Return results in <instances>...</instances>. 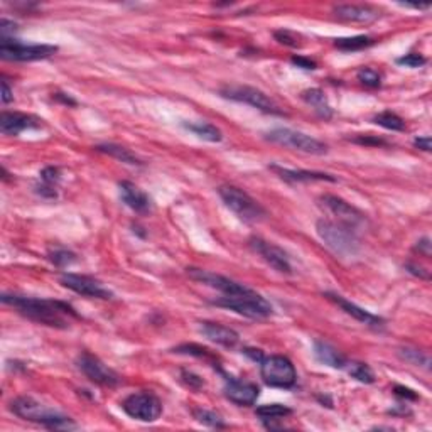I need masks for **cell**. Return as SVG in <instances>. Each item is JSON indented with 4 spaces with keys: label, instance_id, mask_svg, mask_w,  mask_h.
<instances>
[{
    "label": "cell",
    "instance_id": "obj_7",
    "mask_svg": "<svg viewBox=\"0 0 432 432\" xmlns=\"http://www.w3.org/2000/svg\"><path fill=\"white\" fill-rule=\"evenodd\" d=\"M266 139L282 147H289V149L299 150V153L304 154L322 155L328 153V146L325 142L311 137L307 134H302V132L293 130V128H275V130L267 132Z\"/></svg>",
    "mask_w": 432,
    "mask_h": 432
},
{
    "label": "cell",
    "instance_id": "obj_3",
    "mask_svg": "<svg viewBox=\"0 0 432 432\" xmlns=\"http://www.w3.org/2000/svg\"><path fill=\"white\" fill-rule=\"evenodd\" d=\"M319 239L336 255H355L360 248L358 236L353 228L331 220H319L316 223Z\"/></svg>",
    "mask_w": 432,
    "mask_h": 432
},
{
    "label": "cell",
    "instance_id": "obj_13",
    "mask_svg": "<svg viewBox=\"0 0 432 432\" xmlns=\"http://www.w3.org/2000/svg\"><path fill=\"white\" fill-rule=\"evenodd\" d=\"M250 247L252 250L262 257L274 270L280 272V274H293V266H291L289 257H287L286 252H284L279 245L267 242V240L260 239V236H252Z\"/></svg>",
    "mask_w": 432,
    "mask_h": 432
},
{
    "label": "cell",
    "instance_id": "obj_1",
    "mask_svg": "<svg viewBox=\"0 0 432 432\" xmlns=\"http://www.w3.org/2000/svg\"><path fill=\"white\" fill-rule=\"evenodd\" d=\"M2 302L7 306H12L22 316L31 321H36L39 325L51 326V328L66 329L73 318H78L75 309L71 306L51 299H37L26 297V295L3 294Z\"/></svg>",
    "mask_w": 432,
    "mask_h": 432
},
{
    "label": "cell",
    "instance_id": "obj_31",
    "mask_svg": "<svg viewBox=\"0 0 432 432\" xmlns=\"http://www.w3.org/2000/svg\"><path fill=\"white\" fill-rule=\"evenodd\" d=\"M400 358L407 363L414 365V367H420L424 370H429L431 368V358L427 353L420 352V349H414V348H402L399 352Z\"/></svg>",
    "mask_w": 432,
    "mask_h": 432
},
{
    "label": "cell",
    "instance_id": "obj_35",
    "mask_svg": "<svg viewBox=\"0 0 432 432\" xmlns=\"http://www.w3.org/2000/svg\"><path fill=\"white\" fill-rule=\"evenodd\" d=\"M275 39L280 42V44H286V46H291V48H297V46H301V42L297 41L299 36L297 34L291 33V31L287 29H280L277 31V33L274 34Z\"/></svg>",
    "mask_w": 432,
    "mask_h": 432
},
{
    "label": "cell",
    "instance_id": "obj_5",
    "mask_svg": "<svg viewBox=\"0 0 432 432\" xmlns=\"http://www.w3.org/2000/svg\"><path fill=\"white\" fill-rule=\"evenodd\" d=\"M218 194L223 200V203L235 213L240 220L247 221V223H255L266 218V209L262 208V205L259 201H255L254 198L248 193H245L243 189L236 188V186H220L218 188Z\"/></svg>",
    "mask_w": 432,
    "mask_h": 432
},
{
    "label": "cell",
    "instance_id": "obj_32",
    "mask_svg": "<svg viewBox=\"0 0 432 432\" xmlns=\"http://www.w3.org/2000/svg\"><path fill=\"white\" fill-rule=\"evenodd\" d=\"M373 122H375L377 126L394 132H400L406 128V122H404L399 115L394 114V112H381V114L373 116Z\"/></svg>",
    "mask_w": 432,
    "mask_h": 432
},
{
    "label": "cell",
    "instance_id": "obj_15",
    "mask_svg": "<svg viewBox=\"0 0 432 432\" xmlns=\"http://www.w3.org/2000/svg\"><path fill=\"white\" fill-rule=\"evenodd\" d=\"M188 275L193 280H196V282H201V284H205V286L213 287V289L221 291L225 295L240 294L248 289V287L243 286V284L235 282V280L223 277V275H220V274H213V272L203 270V268L191 267L188 268Z\"/></svg>",
    "mask_w": 432,
    "mask_h": 432
},
{
    "label": "cell",
    "instance_id": "obj_10",
    "mask_svg": "<svg viewBox=\"0 0 432 432\" xmlns=\"http://www.w3.org/2000/svg\"><path fill=\"white\" fill-rule=\"evenodd\" d=\"M122 408L128 417L140 422H154L162 414L161 400L150 392H137L128 395L122 402Z\"/></svg>",
    "mask_w": 432,
    "mask_h": 432
},
{
    "label": "cell",
    "instance_id": "obj_36",
    "mask_svg": "<svg viewBox=\"0 0 432 432\" xmlns=\"http://www.w3.org/2000/svg\"><path fill=\"white\" fill-rule=\"evenodd\" d=\"M49 259H51V262L56 263V266L64 267L69 266L71 262H75V254H71V252L68 250H54L53 254L49 255Z\"/></svg>",
    "mask_w": 432,
    "mask_h": 432
},
{
    "label": "cell",
    "instance_id": "obj_23",
    "mask_svg": "<svg viewBox=\"0 0 432 432\" xmlns=\"http://www.w3.org/2000/svg\"><path fill=\"white\" fill-rule=\"evenodd\" d=\"M301 98L304 100V102L309 105V107L313 108V110L316 112L321 119L328 120L333 116V108H331V105L328 102V98H326L322 89H319V88L304 89V92L301 93Z\"/></svg>",
    "mask_w": 432,
    "mask_h": 432
},
{
    "label": "cell",
    "instance_id": "obj_41",
    "mask_svg": "<svg viewBox=\"0 0 432 432\" xmlns=\"http://www.w3.org/2000/svg\"><path fill=\"white\" fill-rule=\"evenodd\" d=\"M15 26L14 22L7 21V19H3L2 21V27H0V36H2V39H7L9 37V34H14L15 33Z\"/></svg>",
    "mask_w": 432,
    "mask_h": 432
},
{
    "label": "cell",
    "instance_id": "obj_22",
    "mask_svg": "<svg viewBox=\"0 0 432 432\" xmlns=\"http://www.w3.org/2000/svg\"><path fill=\"white\" fill-rule=\"evenodd\" d=\"M270 169L274 173L279 174V178H282L284 181L289 182H313V181H329L336 182V178L331 176L326 173H316V171H295V169H286V167L280 166H270Z\"/></svg>",
    "mask_w": 432,
    "mask_h": 432
},
{
    "label": "cell",
    "instance_id": "obj_21",
    "mask_svg": "<svg viewBox=\"0 0 432 432\" xmlns=\"http://www.w3.org/2000/svg\"><path fill=\"white\" fill-rule=\"evenodd\" d=\"M120 196H122L123 203L128 208L134 209L135 213H147L150 209V198L144 193L139 186H135L130 181H122L119 184Z\"/></svg>",
    "mask_w": 432,
    "mask_h": 432
},
{
    "label": "cell",
    "instance_id": "obj_19",
    "mask_svg": "<svg viewBox=\"0 0 432 432\" xmlns=\"http://www.w3.org/2000/svg\"><path fill=\"white\" fill-rule=\"evenodd\" d=\"M325 297H328L329 301L334 302V304L340 306L346 314H349L352 318H355L356 321L363 322V325L372 326V328H381V326H383V319L375 316V314L368 313V311H365L363 307H360V306L353 304V302L346 301L343 295L334 294V293H326Z\"/></svg>",
    "mask_w": 432,
    "mask_h": 432
},
{
    "label": "cell",
    "instance_id": "obj_37",
    "mask_svg": "<svg viewBox=\"0 0 432 432\" xmlns=\"http://www.w3.org/2000/svg\"><path fill=\"white\" fill-rule=\"evenodd\" d=\"M397 63L402 64V66H407V68H420L422 64H426V58L420 56V54H406L404 58H399L397 60Z\"/></svg>",
    "mask_w": 432,
    "mask_h": 432
},
{
    "label": "cell",
    "instance_id": "obj_28",
    "mask_svg": "<svg viewBox=\"0 0 432 432\" xmlns=\"http://www.w3.org/2000/svg\"><path fill=\"white\" fill-rule=\"evenodd\" d=\"M96 149H98L100 153H105V154L112 155V157L119 159V161L126 162V164H130V166L142 164L137 155L132 154L130 150L126 149V147H122V146H115V144H103V146H98Z\"/></svg>",
    "mask_w": 432,
    "mask_h": 432
},
{
    "label": "cell",
    "instance_id": "obj_44",
    "mask_svg": "<svg viewBox=\"0 0 432 432\" xmlns=\"http://www.w3.org/2000/svg\"><path fill=\"white\" fill-rule=\"evenodd\" d=\"M395 394L399 397H404V399H412V400L417 399V395H415L411 388H406V387H395Z\"/></svg>",
    "mask_w": 432,
    "mask_h": 432
},
{
    "label": "cell",
    "instance_id": "obj_6",
    "mask_svg": "<svg viewBox=\"0 0 432 432\" xmlns=\"http://www.w3.org/2000/svg\"><path fill=\"white\" fill-rule=\"evenodd\" d=\"M260 375L268 387L293 388L297 381L293 361L282 355L263 356L260 361Z\"/></svg>",
    "mask_w": 432,
    "mask_h": 432
},
{
    "label": "cell",
    "instance_id": "obj_24",
    "mask_svg": "<svg viewBox=\"0 0 432 432\" xmlns=\"http://www.w3.org/2000/svg\"><path fill=\"white\" fill-rule=\"evenodd\" d=\"M314 355H316V358L321 363L328 365L331 368L343 370L346 367V363H348L345 355H341L336 348L325 343V341H316V343H314Z\"/></svg>",
    "mask_w": 432,
    "mask_h": 432
},
{
    "label": "cell",
    "instance_id": "obj_33",
    "mask_svg": "<svg viewBox=\"0 0 432 432\" xmlns=\"http://www.w3.org/2000/svg\"><path fill=\"white\" fill-rule=\"evenodd\" d=\"M193 415H194V419L198 420V422L205 424V426L225 427L223 419H221L220 415H218L216 412H213V411H206V408H194Z\"/></svg>",
    "mask_w": 432,
    "mask_h": 432
},
{
    "label": "cell",
    "instance_id": "obj_25",
    "mask_svg": "<svg viewBox=\"0 0 432 432\" xmlns=\"http://www.w3.org/2000/svg\"><path fill=\"white\" fill-rule=\"evenodd\" d=\"M41 184L37 186V193L46 198H56V186L61 179V173L58 167H46L41 171Z\"/></svg>",
    "mask_w": 432,
    "mask_h": 432
},
{
    "label": "cell",
    "instance_id": "obj_2",
    "mask_svg": "<svg viewBox=\"0 0 432 432\" xmlns=\"http://www.w3.org/2000/svg\"><path fill=\"white\" fill-rule=\"evenodd\" d=\"M10 411L14 412L17 417L29 420V422L41 424V426L48 427L53 431H69L76 429V424L68 415L61 414V412L51 411V408L44 407L41 402H37L33 397H17L10 402Z\"/></svg>",
    "mask_w": 432,
    "mask_h": 432
},
{
    "label": "cell",
    "instance_id": "obj_9",
    "mask_svg": "<svg viewBox=\"0 0 432 432\" xmlns=\"http://www.w3.org/2000/svg\"><path fill=\"white\" fill-rule=\"evenodd\" d=\"M58 53V46L51 44H22L15 39L0 41V58L6 61H39Z\"/></svg>",
    "mask_w": 432,
    "mask_h": 432
},
{
    "label": "cell",
    "instance_id": "obj_18",
    "mask_svg": "<svg viewBox=\"0 0 432 432\" xmlns=\"http://www.w3.org/2000/svg\"><path fill=\"white\" fill-rule=\"evenodd\" d=\"M41 127V120L34 115L19 112H2L0 115V132L3 135H19L27 128Z\"/></svg>",
    "mask_w": 432,
    "mask_h": 432
},
{
    "label": "cell",
    "instance_id": "obj_29",
    "mask_svg": "<svg viewBox=\"0 0 432 432\" xmlns=\"http://www.w3.org/2000/svg\"><path fill=\"white\" fill-rule=\"evenodd\" d=\"M375 44V39L368 36H355V37H341L334 41V46L341 51H361Z\"/></svg>",
    "mask_w": 432,
    "mask_h": 432
},
{
    "label": "cell",
    "instance_id": "obj_38",
    "mask_svg": "<svg viewBox=\"0 0 432 432\" xmlns=\"http://www.w3.org/2000/svg\"><path fill=\"white\" fill-rule=\"evenodd\" d=\"M182 379H184V381L189 385L191 388H200L201 385H203V380H201L200 377L193 375V373H189V372H182Z\"/></svg>",
    "mask_w": 432,
    "mask_h": 432
},
{
    "label": "cell",
    "instance_id": "obj_20",
    "mask_svg": "<svg viewBox=\"0 0 432 432\" xmlns=\"http://www.w3.org/2000/svg\"><path fill=\"white\" fill-rule=\"evenodd\" d=\"M201 333H203L209 341L225 346V348H235L240 341V336L236 331L227 328V326L223 325H218V322L209 321L201 322Z\"/></svg>",
    "mask_w": 432,
    "mask_h": 432
},
{
    "label": "cell",
    "instance_id": "obj_12",
    "mask_svg": "<svg viewBox=\"0 0 432 432\" xmlns=\"http://www.w3.org/2000/svg\"><path fill=\"white\" fill-rule=\"evenodd\" d=\"M60 282L63 284L66 289L89 299H103V301H107V299L114 297L112 291H108L107 287H103L102 284L98 282V280L88 277V275L63 274L60 277Z\"/></svg>",
    "mask_w": 432,
    "mask_h": 432
},
{
    "label": "cell",
    "instance_id": "obj_17",
    "mask_svg": "<svg viewBox=\"0 0 432 432\" xmlns=\"http://www.w3.org/2000/svg\"><path fill=\"white\" fill-rule=\"evenodd\" d=\"M334 17L343 22H356V24H372L380 19V10L372 6H358V3H345L333 9Z\"/></svg>",
    "mask_w": 432,
    "mask_h": 432
},
{
    "label": "cell",
    "instance_id": "obj_45",
    "mask_svg": "<svg viewBox=\"0 0 432 432\" xmlns=\"http://www.w3.org/2000/svg\"><path fill=\"white\" fill-rule=\"evenodd\" d=\"M355 142H360V144H377V146H379V144H385L383 140L370 139V137H358V139H355Z\"/></svg>",
    "mask_w": 432,
    "mask_h": 432
},
{
    "label": "cell",
    "instance_id": "obj_16",
    "mask_svg": "<svg viewBox=\"0 0 432 432\" xmlns=\"http://www.w3.org/2000/svg\"><path fill=\"white\" fill-rule=\"evenodd\" d=\"M223 392H225V397H227L230 402L236 404V406H242V407L254 406L260 395L259 387H257L255 383L236 380V379H227Z\"/></svg>",
    "mask_w": 432,
    "mask_h": 432
},
{
    "label": "cell",
    "instance_id": "obj_27",
    "mask_svg": "<svg viewBox=\"0 0 432 432\" xmlns=\"http://www.w3.org/2000/svg\"><path fill=\"white\" fill-rule=\"evenodd\" d=\"M184 127L188 128L189 132H193L194 135H198L200 139L208 140V142H221V139H223V134H221L220 128L213 126V123L191 122V123H184Z\"/></svg>",
    "mask_w": 432,
    "mask_h": 432
},
{
    "label": "cell",
    "instance_id": "obj_4",
    "mask_svg": "<svg viewBox=\"0 0 432 432\" xmlns=\"http://www.w3.org/2000/svg\"><path fill=\"white\" fill-rule=\"evenodd\" d=\"M213 304L225 307V309L230 311H235V313L250 319H266L274 313L270 302L252 289H247L245 293L240 294L225 295V297L213 301Z\"/></svg>",
    "mask_w": 432,
    "mask_h": 432
},
{
    "label": "cell",
    "instance_id": "obj_40",
    "mask_svg": "<svg viewBox=\"0 0 432 432\" xmlns=\"http://www.w3.org/2000/svg\"><path fill=\"white\" fill-rule=\"evenodd\" d=\"M293 63L297 66V68H304V69H316V63L311 60H307V58H302V56H294Z\"/></svg>",
    "mask_w": 432,
    "mask_h": 432
},
{
    "label": "cell",
    "instance_id": "obj_8",
    "mask_svg": "<svg viewBox=\"0 0 432 432\" xmlns=\"http://www.w3.org/2000/svg\"><path fill=\"white\" fill-rule=\"evenodd\" d=\"M220 95L223 98L233 100V102L250 105V107L263 112V114L282 115V110L279 108V105L272 98H268L266 93L254 87H247V85H227V87L220 89Z\"/></svg>",
    "mask_w": 432,
    "mask_h": 432
},
{
    "label": "cell",
    "instance_id": "obj_30",
    "mask_svg": "<svg viewBox=\"0 0 432 432\" xmlns=\"http://www.w3.org/2000/svg\"><path fill=\"white\" fill-rule=\"evenodd\" d=\"M346 372L356 379L361 383H373L375 381V373L372 372V368L367 363H360V361H348L345 367Z\"/></svg>",
    "mask_w": 432,
    "mask_h": 432
},
{
    "label": "cell",
    "instance_id": "obj_11",
    "mask_svg": "<svg viewBox=\"0 0 432 432\" xmlns=\"http://www.w3.org/2000/svg\"><path fill=\"white\" fill-rule=\"evenodd\" d=\"M76 363L78 368L83 372V375L93 383L102 385V387H115V385L120 383L119 373L114 372L110 367H107L100 358L93 356L92 353L80 355Z\"/></svg>",
    "mask_w": 432,
    "mask_h": 432
},
{
    "label": "cell",
    "instance_id": "obj_42",
    "mask_svg": "<svg viewBox=\"0 0 432 432\" xmlns=\"http://www.w3.org/2000/svg\"><path fill=\"white\" fill-rule=\"evenodd\" d=\"M415 250H419V254H424L426 257H431V242L429 239H422L420 242L415 245Z\"/></svg>",
    "mask_w": 432,
    "mask_h": 432
},
{
    "label": "cell",
    "instance_id": "obj_39",
    "mask_svg": "<svg viewBox=\"0 0 432 432\" xmlns=\"http://www.w3.org/2000/svg\"><path fill=\"white\" fill-rule=\"evenodd\" d=\"M414 146L417 147V149L424 150V153H429L432 149V140L429 135H424V137H417L414 140Z\"/></svg>",
    "mask_w": 432,
    "mask_h": 432
},
{
    "label": "cell",
    "instance_id": "obj_14",
    "mask_svg": "<svg viewBox=\"0 0 432 432\" xmlns=\"http://www.w3.org/2000/svg\"><path fill=\"white\" fill-rule=\"evenodd\" d=\"M319 201H321V205L328 209L331 215L338 218V223H343L346 227L355 228L356 225L365 221L363 213L360 209H356L355 206L346 203L341 198L333 196V194H325V196L319 198Z\"/></svg>",
    "mask_w": 432,
    "mask_h": 432
},
{
    "label": "cell",
    "instance_id": "obj_43",
    "mask_svg": "<svg viewBox=\"0 0 432 432\" xmlns=\"http://www.w3.org/2000/svg\"><path fill=\"white\" fill-rule=\"evenodd\" d=\"M12 89H10L9 85H7L6 80H2V102L3 103H10L12 102Z\"/></svg>",
    "mask_w": 432,
    "mask_h": 432
},
{
    "label": "cell",
    "instance_id": "obj_26",
    "mask_svg": "<svg viewBox=\"0 0 432 432\" xmlns=\"http://www.w3.org/2000/svg\"><path fill=\"white\" fill-rule=\"evenodd\" d=\"M291 414H293V408L282 406V404H270V406H262L257 408V415L266 424V427L270 426L274 420H282L289 417Z\"/></svg>",
    "mask_w": 432,
    "mask_h": 432
},
{
    "label": "cell",
    "instance_id": "obj_34",
    "mask_svg": "<svg viewBox=\"0 0 432 432\" xmlns=\"http://www.w3.org/2000/svg\"><path fill=\"white\" fill-rule=\"evenodd\" d=\"M356 76H358V81L368 88H379L381 83V75L373 68H361Z\"/></svg>",
    "mask_w": 432,
    "mask_h": 432
}]
</instances>
